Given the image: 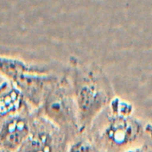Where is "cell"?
<instances>
[{
	"label": "cell",
	"instance_id": "1",
	"mask_svg": "<svg viewBox=\"0 0 152 152\" xmlns=\"http://www.w3.org/2000/svg\"><path fill=\"white\" fill-rule=\"evenodd\" d=\"M72 91L81 134L89 131L96 118L115 97L107 75L99 66L76 68L72 76Z\"/></svg>",
	"mask_w": 152,
	"mask_h": 152
},
{
	"label": "cell",
	"instance_id": "2",
	"mask_svg": "<svg viewBox=\"0 0 152 152\" xmlns=\"http://www.w3.org/2000/svg\"><path fill=\"white\" fill-rule=\"evenodd\" d=\"M89 139L102 152H125L143 144L146 126L131 117H118L106 109L91 126Z\"/></svg>",
	"mask_w": 152,
	"mask_h": 152
},
{
	"label": "cell",
	"instance_id": "3",
	"mask_svg": "<svg viewBox=\"0 0 152 152\" xmlns=\"http://www.w3.org/2000/svg\"><path fill=\"white\" fill-rule=\"evenodd\" d=\"M56 83L43 101L44 114L60 129L81 134L72 87L69 89V86Z\"/></svg>",
	"mask_w": 152,
	"mask_h": 152
},
{
	"label": "cell",
	"instance_id": "4",
	"mask_svg": "<svg viewBox=\"0 0 152 152\" xmlns=\"http://www.w3.org/2000/svg\"><path fill=\"white\" fill-rule=\"evenodd\" d=\"M29 134L28 121L19 116L12 117L0 128V146L8 151L17 152Z\"/></svg>",
	"mask_w": 152,
	"mask_h": 152
},
{
	"label": "cell",
	"instance_id": "5",
	"mask_svg": "<svg viewBox=\"0 0 152 152\" xmlns=\"http://www.w3.org/2000/svg\"><path fill=\"white\" fill-rule=\"evenodd\" d=\"M55 141L50 133L45 131L33 133L28 135L17 152H53Z\"/></svg>",
	"mask_w": 152,
	"mask_h": 152
},
{
	"label": "cell",
	"instance_id": "6",
	"mask_svg": "<svg viewBox=\"0 0 152 152\" xmlns=\"http://www.w3.org/2000/svg\"><path fill=\"white\" fill-rule=\"evenodd\" d=\"M22 95L13 82L0 72V113L17 107Z\"/></svg>",
	"mask_w": 152,
	"mask_h": 152
},
{
	"label": "cell",
	"instance_id": "7",
	"mask_svg": "<svg viewBox=\"0 0 152 152\" xmlns=\"http://www.w3.org/2000/svg\"><path fill=\"white\" fill-rule=\"evenodd\" d=\"M106 110L110 114L118 117H131L134 110L132 103L116 96L111 100Z\"/></svg>",
	"mask_w": 152,
	"mask_h": 152
},
{
	"label": "cell",
	"instance_id": "8",
	"mask_svg": "<svg viewBox=\"0 0 152 152\" xmlns=\"http://www.w3.org/2000/svg\"><path fill=\"white\" fill-rule=\"evenodd\" d=\"M67 152H102L89 138L75 140L69 147Z\"/></svg>",
	"mask_w": 152,
	"mask_h": 152
},
{
	"label": "cell",
	"instance_id": "9",
	"mask_svg": "<svg viewBox=\"0 0 152 152\" xmlns=\"http://www.w3.org/2000/svg\"><path fill=\"white\" fill-rule=\"evenodd\" d=\"M125 152H152V139H151V144H148L147 142L145 141V142L143 144H142L138 147L130 149Z\"/></svg>",
	"mask_w": 152,
	"mask_h": 152
},
{
	"label": "cell",
	"instance_id": "10",
	"mask_svg": "<svg viewBox=\"0 0 152 152\" xmlns=\"http://www.w3.org/2000/svg\"><path fill=\"white\" fill-rule=\"evenodd\" d=\"M146 132L148 136L152 139V125H146Z\"/></svg>",
	"mask_w": 152,
	"mask_h": 152
}]
</instances>
